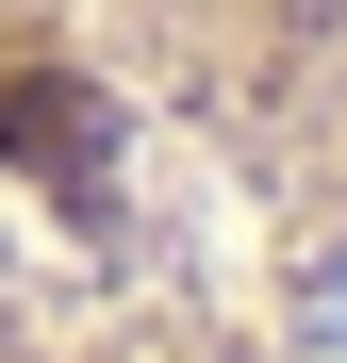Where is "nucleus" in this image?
<instances>
[{
    "label": "nucleus",
    "instance_id": "obj_1",
    "mask_svg": "<svg viewBox=\"0 0 347 363\" xmlns=\"http://www.w3.org/2000/svg\"><path fill=\"white\" fill-rule=\"evenodd\" d=\"M0 363H347V0H0Z\"/></svg>",
    "mask_w": 347,
    "mask_h": 363
}]
</instances>
